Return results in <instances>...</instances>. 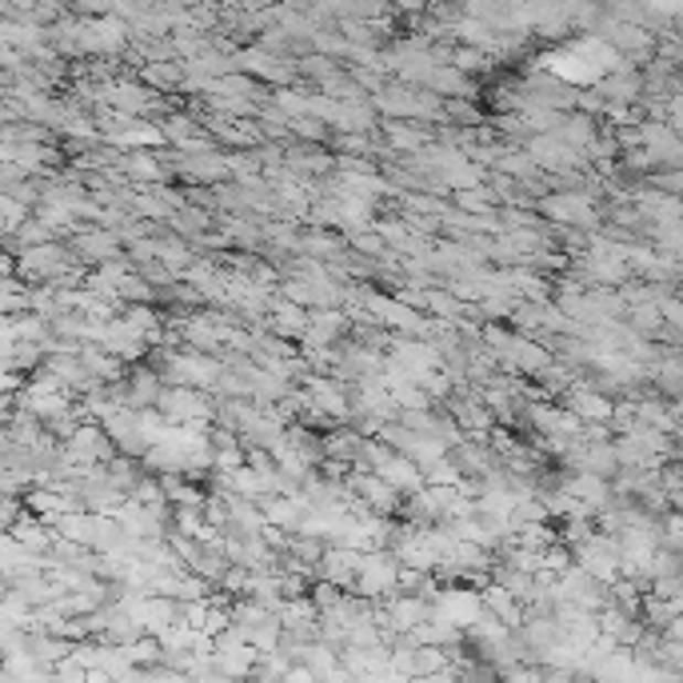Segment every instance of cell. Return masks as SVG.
<instances>
[{
	"instance_id": "cell-1",
	"label": "cell",
	"mask_w": 683,
	"mask_h": 683,
	"mask_svg": "<svg viewBox=\"0 0 683 683\" xmlns=\"http://www.w3.org/2000/svg\"><path fill=\"white\" fill-rule=\"evenodd\" d=\"M399 576H404V564L396 559V552H384V547H372L360 559L356 572V596L364 599H384L399 591Z\"/></svg>"
},
{
	"instance_id": "cell-2",
	"label": "cell",
	"mask_w": 683,
	"mask_h": 683,
	"mask_svg": "<svg viewBox=\"0 0 683 683\" xmlns=\"http://www.w3.org/2000/svg\"><path fill=\"white\" fill-rule=\"evenodd\" d=\"M484 591H472V588H436L431 596V616L444 623H452V628L468 631L472 623H480L484 616Z\"/></svg>"
},
{
	"instance_id": "cell-3",
	"label": "cell",
	"mask_w": 683,
	"mask_h": 683,
	"mask_svg": "<svg viewBox=\"0 0 683 683\" xmlns=\"http://www.w3.org/2000/svg\"><path fill=\"white\" fill-rule=\"evenodd\" d=\"M164 376L177 380V384H189V388H212V384H221L224 380V364L221 360H212L209 352H169L164 356Z\"/></svg>"
},
{
	"instance_id": "cell-4",
	"label": "cell",
	"mask_w": 683,
	"mask_h": 683,
	"mask_svg": "<svg viewBox=\"0 0 683 683\" xmlns=\"http://www.w3.org/2000/svg\"><path fill=\"white\" fill-rule=\"evenodd\" d=\"M116 456V440L108 436V428L100 424H81V428L64 440V460L73 463H108Z\"/></svg>"
},
{
	"instance_id": "cell-5",
	"label": "cell",
	"mask_w": 683,
	"mask_h": 683,
	"mask_svg": "<svg viewBox=\"0 0 683 683\" xmlns=\"http://www.w3.org/2000/svg\"><path fill=\"white\" fill-rule=\"evenodd\" d=\"M576 564L579 568H588L599 584H616L620 576V540H608V536H588L584 544H576Z\"/></svg>"
},
{
	"instance_id": "cell-6",
	"label": "cell",
	"mask_w": 683,
	"mask_h": 683,
	"mask_svg": "<svg viewBox=\"0 0 683 683\" xmlns=\"http://www.w3.org/2000/svg\"><path fill=\"white\" fill-rule=\"evenodd\" d=\"M172 424H209L212 420V404L209 396H200V388H189V384H180V388H164L160 392V404H157Z\"/></svg>"
},
{
	"instance_id": "cell-7",
	"label": "cell",
	"mask_w": 683,
	"mask_h": 683,
	"mask_svg": "<svg viewBox=\"0 0 683 683\" xmlns=\"http://www.w3.org/2000/svg\"><path fill=\"white\" fill-rule=\"evenodd\" d=\"M372 472H380L392 488H399L404 495H416L420 488H428V476H424V468L412 460L408 452H399V448H392V452L384 456V460H380Z\"/></svg>"
},
{
	"instance_id": "cell-8",
	"label": "cell",
	"mask_w": 683,
	"mask_h": 683,
	"mask_svg": "<svg viewBox=\"0 0 683 683\" xmlns=\"http://www.w3.org/2000/svg\"><path fill=\"white\" fill-rule=\"evenodd\" d=\"M308 399H312V416H332V420H348L352 416V399L344 396V384H337V380L328 376H312L308 380Z\"/></svg>"
},
{
	"instance_id": "cell-9",
	"label": "cell",
	"mask_w": 683,
	"mask_h": 683,
	"mask_svg": "<svg viewBox=\"0 0 683 683\" xmlns=\"http://www.w3.org/2000/svg\"><path fill=\"white\" fill-rule=\"evenodd\" d=\"M540 212L559 224H591L596 221L591 196H584V192H552V196L540 200Z\"/></svg>"
},
{
	"instance_id": "cell-10",
	"label": "cell",
	"mask_w": 683,
	"mask_h": 683,
	"mask_svg": "<svg viewBox=\"0 0 683 683\" xmlns=\"http://www.w3.org/2000/svg\"><path fill=\"white\" fill-rule=\"evenodd\" d=\"M352 492L360 495V504L364 508H372V512H380V515H388L392 508L399 504V488H392L388 480H384V476L380 472H360V476H352Z\"/></svg>"
},
{
	"instance_id": "cell-11",
	"label": "cell",
	"mask_w": 683,
	"mask_h": 683,
	"mask_svg": "<svg viewBox=\"0 0 683 683\" xmlns=\"http://www.w3.org/2000/svg\"><path fill=\"white\" fill-rule=\"evenodd\" d=\"M360 559H364V552L340 544V547H332V552H324L316 568H320V579H332V584H340V588H356Z\"/></svg>"
},
{
	"instance_id": "cell-12",
	"label": "cell",
	"mask_w": 683,
	"mask_h": 683,
	"mask_svg": "<svg viewBox=\"0 0 683 683\" xmlns=\"http://www.w3.org/2000/svg\"><path fill=\"white\" fill-rule=\"evenodd\" d=\"M424 620H431V599L424 596H399L388 604V628L399 631V636H408V631H416Z\"/></svg>"
},
{
	"instance_id": "cell-13",
	"label": "cell",
	"mask_w": 683,
	"mask_h": 683,
	"mask_svg": "<svg viewBox=\"0 0 683 683\" xmlns=\"http://www.w3.org/2000/svg\"><path fill=\"white\" fill-rule=\"evenodd\" d=\"M424 88H431L436 96H448V100H468V96L476 93L472 76L463 73V68H456L452 61L436 64V68L428 73V81H424Z\"/></svg>"
},
{
	"instance_id": "cell-14",
	"label": "cell",
	"mask_w": 683,
	"mask_h": 683,
	"mask_svg": "<svg viewBox=\"0 0 683 683\" xmlns=\"http://www.w3.org/2000/svg\"><path fill=\"white\" fill-rule=\"evenodd\" d=\"M340 328H344V312H337V308H320L305 328V344L308 348H332L340 340Z\"/></svg>"
},
{
	"instance_id": "cell-15",
	"label": "cell",
	"mask_w": 683,
	"mask_h": 683,
	"mask_svg": "<svg viewBox=\"0 0 683 683\" xmlns=\"http://www.w3.org/2000/svg\"><path fill=\"white\" fill-rule=\"evenodd\" d=\"M148 88H160V93H169V88H184V64L177 56H164V61H148L140 68Z\"/></svg>"
},
{
	"instance_id": "cell-16",
	"label": "cell",
	"mask_w": 683,
	"mask_h": 683,
	"mask_svg": "<svg viewBox=\"0 0 683 683\" xmlns=\"http://www.w3.org/2000/svg\"><path fill=\"white\" fill-rule=\"evenodd\" d=\"M568 408L576 412V416H579L584 424H608V420H611V399L599 396V392H588V388L572 392Z\"/></svg>"
},
{
	"instance_id": "cell-17",
	"label": "cell",
	"mask_w": 683,
	"mask_h": 683,
	"mask_svg": "<svg viewBox=\"0 0 683 683\" xmlns=\"http://www.w3.org/2000/svg\"><path fill=\"white\" fill-rule=\"evenodd\" d=\"M308 308L305 305H296V300H273V324L276 332H285V337H305V328H308Z\"/></svg>"
},
{
	"instance_id": "cell-18",
	"label": "cell",
	"mask_w": 683,
	"mask_h": 683,
	"mask_svg": "<svg viewBox=\"0 0 683 683\" xmlns=\"http://www.w3.org/2000/svg\"><path fill=\"white\" fill-rule=\"evenodd\" d=\"M73 248L85 260H113L116 253H120V241H116L113 232H81L73 241Z\"/></svg>"
},
{
	"instance_id": "cell-19",
	"label": "cell",
	"mask_w": 683,
	"mask_h": 683,
	"mask_svg": "<svg viewBox=\"0 0 683 683\" xmlns=\"http://www.w3.org/2000/svg\"><path fill=\"white\" fill-rule=\"evenodd\" d=\"M120 169L128 172L132 180H164V164L157 157H148V152H132L128 160H120Z\"/></svg>"
},
{
	"instance_id": "cell-20",
	"label": "cell",
	"mask_w": 683,
	"mask_h": 683,
	"mask_svg": "<svg viewBox=\"0 0 683 683\" xmlns=\"http://www.w3.org/2000/svg\"><path fill=\"white\" fill-rule=\"evenodd\" d=\"M388 137H392V145L404 148V152H420L424 148V132H416L412 125H392Z\"/></svg>"
},
{
	"instance_id": "cell-21",
	"label": "cell",
	"mask_w": 683,
	"mask_h": 683,
	"mask_svg": "<svg viewBox=\"0 0 683 683\" xmlns=\"http://www.w3.org/2000/svg\"><path fill=\"white\" fill-rule=\"evenodd\" d=\"M352 248H360V253H369V256H380L384 248H388V241H384V232H364V228H356L352 232Z\"/></svg>"
},
{
	"instance_id": "cell-22",
	"label": "cell",
	"mask_w": 683,
	"mask_h": 683,
	"mask_svg": "<svg viewBox=\"0 0 683 683\" xmlns=\"http://www.w3.org/2000/svg\"><path fill=\"white\" fill-rule=\"evenodd\" d=\"M305 253H312V256H337L340 253V241H332L328 232H312L305 241Z\"/></svg>"
},
{
	"instance_id": "cell-23",
	"label": "cell",
	"mask_w": 683,
	"mask_h": 683,
	"mask_svg": "<svg viewBox=\"0 0 683 683\" xmlns=\"http://www.w3.org/2000/svg\"><path fill=\"white\" fill-rule=\"evenodd\" d=\"M24 216H29V209H24L21 200H17V192H9V196H4V228H9V236L21 228Z\"/></svg>"
},
{
	"instance_id": "cell-24",
	"label": "cell",
	"mask_w": 683,
	"mask_h": 683,
	"mask_svg": "<svg viewBox=\"0 0 683 683\" xmlns=\"http://www.w3.org/2000/svg\"><path fill=\"white\" fill-rule=\"evenodd\" d=\"M216 4H221V9H241L244 0H216Z\"/></svg>"
},
{
	"instance_id": "cell-25",
	"label": "cell",
	"mask_w": 683,
	"mask_h": 683,
	"mask_svg": "<svg viewBox=\"0 0 683 683\" xmlns=\"http://www.w3.org/2000/svg\"><path fill=\"white\" fill-rule=\"evenodd\" d=\"M137 4H160V0H137Z\"/></svg>"
}]
</instances>
